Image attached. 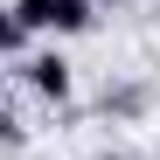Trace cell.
<instances>
[{
	"label": "cell",
	"mask_w": 160,
	"mask_h": 160,
	"mask_svg": "<svg viewBox=\"0 0 160 160\" xmlns=\"http://www.w3.org/2000/svg\"><path fill=\"white\" fill-rule=\"evenodd\" d=\"M146 104H153V91L139 84V77H132V84H104V112L112 118H139Z\"/></svg>",
	"instance_id": "obj_3"
},
{
	"label": "cell",
	"mask_w": 160,
	"mask_h": 160,
	"mask_svg": "<svg viewBox=\"0 0 160 160\" xmlns=\"http://www.w3.org/2000/svg\"><path fill=\"white\" fill-rule=\"evenodd\" d=\"M104 160H132V153H104Z\"/></svg>",
	"instance_id": "obj_5"
},
{
	"label": "cell",
	"mask_w": 160,
	"mask_h": 160,
	"mask_svg": "<svg viewBox=\"0 0 160 160\" xmlns=\"http://www.w3.org/2000/svg\"><path fill=\"white\" fill-rule=\"evenodd\" d=\"M14 84L35 91L42 104H70V98H77V70H70L63 49H35L28 63H14Z\"/></svg>",
	"instance_id": "obj_1"
},
{
	"label": "cell",
	"mask_w": 160,
	"mask_h": 160,
	"mask_svg": "<svg viewBox=\"0 0 160 160\" xmlns=\"http://www.w3.org/2000/svg\"><path fill=\"white\" fill-rule=\"evenodd\" d=\"M91 28H98V0H56L49 35H91Z\"/></svg>",
	"instance_id": "obj_2"
},
{
	"label": "cell",
	"mask_w": 160,
	"mask_h": 160,
	"mask_svg": "<svg viewBox=\"0 0 160 160\" xmlns=\"http://www.w3.org/2000/svg\"><path fill=\"white\" fill-rule=\"evenodd\" d=\"M112 7H118V0H112Z\"/></svg>",
	"instance_id": "obj_6"
},
{
	"label": "cell",
	"mask_w": 160,
	"mask_h": 160,
	"mask_svg": "<svg viewBox=\"0 0 160 160\" xmlns=\"http://www.w3.org/2000/svg\"><path fill=\"white\" fill-rule=\"evenodd\" d=\"M7 14H14V21H21L28 35H49V14H56V0H14Z\"/></svg>",
	"instance_id": "obj_4"
}]
</instances>
